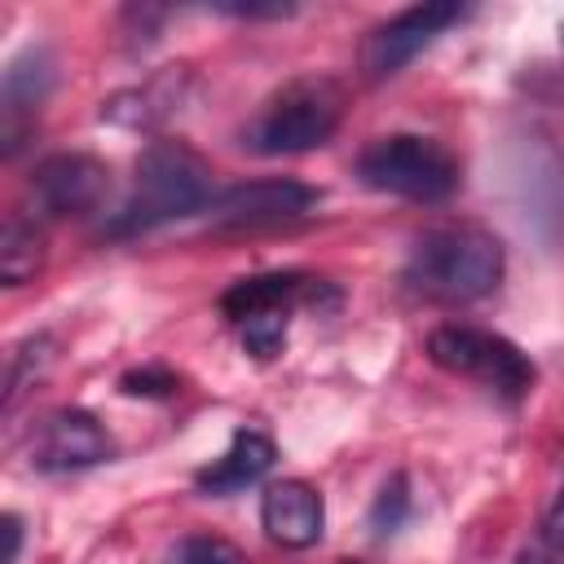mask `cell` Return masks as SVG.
I'll use <instances>...</instances> for the list:
<instances>
[{"instance_id":"obj_1","label":"cell","mask_w":564,"mask_h":564,"mask_svg":"<svg viewBox=\"0 0 564 564\" xmlns=\"http://www.w3.org/2000/svg\"><path fill=\"white\" fill-rule=\"evenodd\" d=\"M212 198H216V181L203 154H194L185 141H150L137 159V176H132L123 207L106 220V234L137 238L167 220L207 212Z\"/></svg>"},{"instance_id":"obj_2","label":"cell","mask_w":564,"mask_h":564,"mask_svg":"<svg viewBox=\"0 0 564 564\" xmlns=\"http://www.w3.org/2000/svg\"><path fill=\"white\" fill-rule=\"evenodd\" d=\"M502 242L480 225H436L414 238L405 260V286L423 300L471 304L502 282Z\"/></svg>"},{"instance_id":"obj_3","label":"cell","mask_w":564,"mask_h":564,"mask_svg":"<svg viewBox=\"0 0 564 564\" xmlns=\"http://www.w3.org/2000/svg\"><path fill=\"white\" fill-rule=\"evenodd\" d=\"M339 88L330 79H295L260 106V115L242 128V145L264 159L317 150L339 128Z\"/></svg>"},{"instance_id":"obj_4","label":"cell","mask_w":564,"mask_h":564,"mask_svg":"<svg viewBox=\"0 0 564 564\" xmlns=\"http://www.w3.org/2000/svg\"><path fill=\"white\" fill-rule=\"evenodd\" d=\"M357 176L379 194H397L410 203H445L458 189V159L432 137L392 132L375 137L357 154Z\"/></svg>"},{"instance_id":"obj_5","label":"cell","mask_w":564,"mask_h":564,"mask_svg":"<svg viewBox=\"0 0 564 564\" xmlns=\"http://www.w3.org/2000/svg\"><path fill=\"white\" fill-rule=\"evenodd\" d=\"M427 357L441 370H449V375H463V379L485 383L502 401L529 397V388L538 379V370H533L529 352H520V344H511L507 335L480 330V326H458V322L436 326L427 335Z\"/></svg>"},{"instance_id":"obj_6","label":"cell","mask_w":564,"mask_h":564,"mask_svg":"<svg viewBox=\"0 0 564 564\" xmlns=\"http://www.w3.org/2000/svg\"><path fill=\"white\" fill-rule=\"evenodd\" d=\"M463 18H467V9L454 4V0H427V4H410V9L392 13L388 22H379L366 35V44H361V70L370 79L397 75L414 53H423L441 31H449Z\"/></svg>"},{"instance_id":"obj_7","label":"cell","mask_w":564,"mask_h":564,"mask_svg":"<svg viewBox=\"0 0 564 564\" xmlns=\"http://www.w3.org/2000/svg\"><path fill=\"white\" fill-rule=\"evenodd\" d=\"M322 203V194L295 176H260V181H238L220 189L207 207L216 229H260V225H282L300 220Z\"/></svg>"},{"instance_id":"obj_8","label":"cell","mask_w":564,"mask_h":564,"mask_svg":"<svg viewBox=\"0 0 564 564\" xmlns=\"http://www.w3.org/2000/svg\"><path fill=\"white\" fill-rule=\"evenodd\" d=\"M110 458H115L110 432L97 423V414H88V410H79V405L53 410V414L40 423L35 445H31V467L44 471V476L88 471V467L110 463Z\"/></svg>"},{"instance_id":"obj_9","label":"cell","mask_w":564,"mask_h":564,"mask_svg":"<svg viewBox=\"0 0 564 564\" xmlns=\"http://www.w3.org/2000/svg\"><path fill=\"white\" fill-rule=\"evenodd\" d=\"M110 189V167L93 154L79 150H62L48 154L35 172H31V198L44 216H88L106 203Z\"/></svg>"},{"instance_id":"obj_10","label":"cell","mask_w":564,"mask_h":564,"mask_svg":"<svg viewBox=\"0 0 564 564\" xmlns=\"http://www.w3.org/2000/svg\"><path fill=\"white\" fill-rule=\"evenodd\" d=\"M48 88H53V57L44 44H26L4 66V79H0V150H4V159H13L22 150Z\"/></svg>"},{"instance_id":"obj_11","label":"cell","mask_w":564,"mask_h":564,"mask_svg":"<svg viewBox=\"0 0 564 564\" xmlns=\"http://www.w3.org/2000/svg\"><path fill=\"white\" fill-rule=\"evenodd\" d=\"M260 524H264L269 542L286 546V551H304V546L322 542L326 502L308 480H273L260 494Z\"/></svg>"},{"instance_id":"obj_12","label":"cell","mask_w":564,"mask_h":564,"mask_svg":"<svg viewBox=\"0 0 564 564\" xmlns=\"http://www.w3.org/2000/svg\"><path fill=\"white\" fill-rule=\"evenodd\" d=\"M185 93H189V70L185 66H167V70L150 75L145 84L123 88L110 101H101V119L119 123V128H159L181 110Z\"/></svg>"},{"instance_id":"obj_13","label":"cell","mask_w":564,"mask_h":564,"mask_svg":"<svg viewBox=\"0 0 564 564\" xmlns=\"http://www.w3.org/2000/svg\"><path fill=\"white\" fill-rule=\"evenodd\" d=\"M273 458H278V449H273V441H269L264 432L238 427V432L229 436V449H225L216 463H207V467L194 476V485H198V494H207V498H229V494H242V489L260 485V480L269 476Z\"/></svg>"},{"instance_id":"obj_14","label":"cell","mask_w":564,"mask_h":564,"mask_svg":"<svg viewBox=\"0 0 564 564\" xmlns=\"http://www.w3.org/2000/svg\"><path fill=\"white\" fill-rule=\"evenodd\" d=\"M313 282L304 273H256V278H238L225 295H220V313L238 326L242 317L251 313H264V308H291L295 300H304Z\"/></svg>"},{"instance_id":"obj_15","label":"cell","mask_w":564,"mask_h":564,"mask_svg":"<svg viewBox=\"0 0 564 564\" xmlns=\"http://www.w3.org/2000/svg\"><path fill=\"white\" fill-rule=\"evenodd\" d=\"M44 269V234L26 216H9L0 234V282L4 286H26Z\"/></svg>"},{"instance_id":"obj_16","label":"cell","mask_w":564,"mask_h":564,"mask_svg":"<svg viewBox=\"0 0 564 564\" xmlns=\"http://www.w3.org/2000/svg\"><path fill=\"white\" fill-rule=\"evenodd\" d=\"M53 361V339L40 330V335H26L13 352H9V379H4V410H13L22 401L26 388H35V379L48 370Z\"/></svg>"},{"instance_id":"obj_17","label":"cell","mask_w":564,"mask_h":564,"mask_svg":"<svg viewBox=\"0 0 564 564\" xmlns=\"http://www.w3.org/2000/svg\"><path fill=\"white\" fill-rule=\"evenodd\" d=\"M286 322H291V308H264V313H251L238 322V335H242V348L256 357V361H273L286 344Z\"/></svg>"},{"instance_id":"obj_18","label":"cell","mask_w":564,"mask_h":564,"mask_svg":"<svg viewBox=\"0 0 564 564\" xmlns=\"http://www.w3.org/2000/svg\"><path fill=\"white\" fill-rule=\"evenodd\" d=\"M405 520H410V485H405L401 471H392V476L383 480V489L375 494V502H370V533H375V538H388V533H397Z\"/></svg>"},{"instance_id":"obj_19","label":"cell","mask_w":564,"mask_h":564,"mask_svg":"<svg viewBox=\"0 0 564 564\" xmlns=\"http://www.w3.org/2000/svg\"><path fill=\"white\" fill-rule=\"evenodd\" d=\"M163 564H242V555L216 533H185L167 546Z\"/></svg>"},{"instance_id":"obj_20","label":"cell","mask_w":564,"mask_h":564,"mask_svg":"<svg viewBox=\"0 0 564 564\" xmlns=\"http://www.w3.org/2000/svg\"><path fill=\"white\" fill-rule=\"evenodd\" d=\"M181 388V375H172L167 366H137L119 379V392L128 397H172Z\"/></svg>"},{"instance_id":"obj_21","label":"cell","mask_w":564,"mask_h":564,"mask_svg":"<svg viewBox=\"0 0 564 564\" xmlns=\"http://www.w3.org/2000/svg\"><path fill=\"white\" fill-rule=\"evenodd\" d=\"M542 542H546L555 555H564V489L555 494V502H551L546 516H542Z\"/></svg>"},{"instance_id":"obj_22","label":"cell","mask_w":564,"mask_h":564,"mask_svg":"<svg viewBox=\"0 0 564 564\" xmlns=\"http://www.w3.org/2000/svg\"><path fill=\"white\" fill-rule=\"evenodd\" d=\"M216 13H229V18H291L295 4H216Z\"/></svg>"},{"instance_id":"obj_23","label":"cell","mask_w":564,"mask_h":564,"mask_svg":"<svg viewBox=\"0 0 564 564\" xmlns=\"http://www.w3.org/2000/svg\"><path fill=\"white\" fill-rule=\"evenodd\" d=\"M4 533H9V555H4V564H18V560H22V516H18V511L4 516Z\"/></svg>"},{"instance_id":"obj_24","label":"cell","mask_w":564,"mask_h":564,"mask_svg":"<svg viewBox=\"0 0 564 564\" xmlns=\"http://www.w3.org/2000/svg\"><path fill=\"white\" fill-rule=\"evenodd\" d=\"M516 564H551V555H546V551H538V546H524V551L516 555Z\"/></svg>"},{"instance_id":"obj_25","label":"cell","mask_w":564,"mask_h":564,"mask_svg":"<svg viewBox=\"0 0 564 564\" xmlns=\"http://www.w3.org/2000/svg\"><path fill=\"white\" fill-rule=\"evenodd\" d=\"M339 564H357V560H339Z\"/></svg>"},{"instance_id":"obj_26","label":"cell","mask_w":564,"mask_h":564,"mask_svg":"<svg viewBox=\"0 0 564 564\" xmlns=\"http://www.w3.org/2000/svg\"><path fill=\"white\" fill-rule=\"evenodd\" d=\"M560 40H564V31H560Z\"/></svg>"}]
</instances>
